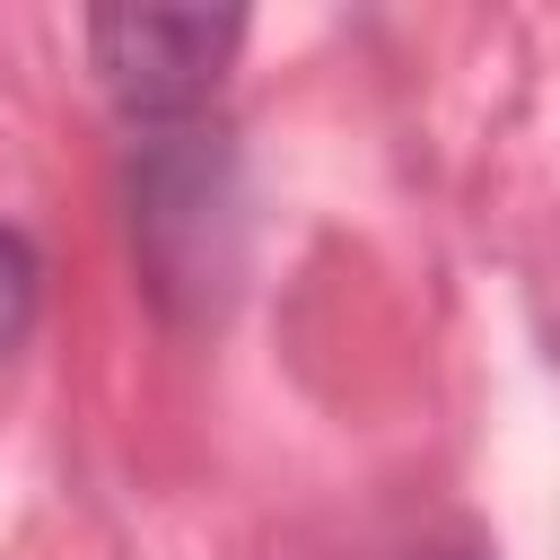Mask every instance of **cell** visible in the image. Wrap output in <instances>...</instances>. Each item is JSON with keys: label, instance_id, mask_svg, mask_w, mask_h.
Masks as SVG:
<instances>
[{"label": "cell", "instance_id": "cell-3", "mask_svg": "<svg viewBox=\"0 0 560 560\" xmlns=\"http://www.w3.org/2000/svg\"><path fill=\"white\" fill-rule=\"evenodd\" d=\"M446 560H464V551H446Z\"/></svg>", "mask_w": 560, "mask_h": 560}, {"label": "cell", "instance_id": "cell-1", "mask_svg": "<svg viewBox=\"0 0 560 560\" xmlns=\"http://www.w3.org/2000/svg\"><path fill=\"white\" fill-rule=\"evenodd\" d=\"M236 44H245L236 9H96L88 18L96 88L131 122H184V114H201Z\"/></svg>", "mask_w": 560, "mask_h": 560}, {"label": "cell", "instance_id": "cell-2", "mask_svg": "<svg viewBox=\"0 0 560 560\" xmlns=\"http://www.w3.org/2000/svg\"><path fill=\"white\" fill-rule=\"evenodd\" d=\"M26 315H35V254L18 228H0V350L26 332Z\"/></svg>", "mask_w": 560, "mask_h": 560}]
</instances>
